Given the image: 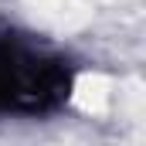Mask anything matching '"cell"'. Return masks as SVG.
<instances>
[{
  "label": "cell",
  "instance_id": "6da1fadb",
  "mask_svg": "<svg viewBox=\"0 0 146 146\" xmlns=\"http://www.w3.org/2000/svg\"><path fill=\"white\" fill-rule=\"evenodd\" d=\"M75 106L82 112H88V115H99V112H106L109 109V102H112V85H109V78L106 75H99V72H85L78 82H75Z\"/></svg>",
  "mask_w": 146,
  "mask_h": 146
}]
</instances>
